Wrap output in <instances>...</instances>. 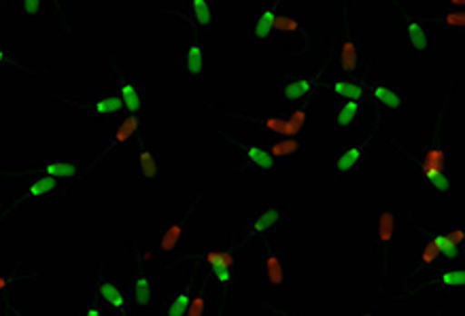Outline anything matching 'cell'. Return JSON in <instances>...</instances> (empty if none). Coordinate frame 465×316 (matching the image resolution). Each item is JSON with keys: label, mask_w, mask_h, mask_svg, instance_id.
I'll return each mask as SVG.
<instances>
[{"label": "cell", "mask_w": 465, "mask_h": 316, "mask_svg": "<svg viewBox=\"0 0 465 316\" xmlns=\"http://www.w3.org/2000/svg\"><path fill=\"white\" fill-rule=\"evenodd\" d=\"M452 92H455V84H450L444 103L433 115L431 132L423 143L411 144L401 138H389V144L393 153L408 166V176L414 187L420 189L427 198L459 204L463 198L461 173L455 166V147L442 138V125Z\"/></svg>", "instance_id": "6da1fadb"}, {"label": "cell", "mask_w": 465, "mask_h": 316, "mask_svg": "<svg viewBox=\"0 0 465 316\" xmlns=\"http://www.w3.org/2000/svg\"><path fill=\"white\" fill-rule=\"evenodd\" d=\"M363 85L368 90L370 119L374 125L406 119L411 113V90L400 84L391 73L374 71V58L370 55L366 64H361Z\"/></svg>", "instance_id": "7a4b0ae2"}, {"label": "cell", "mask_w": 465, "mask_h": 316, "mask_svg": "<svg viewBox=\"0 0 465 316\" xmlns=\"http://www.w3.org/2000/svg\"><path fill=\"white\" fill-rule=\"evenodd\" d=\"M312 103L292 106V109H279L268 113H247V111H232L222 106H206L215 111L217 115L236 119V122L247 123L251 130L260 138H285V136H302L306 123L308 109Z\"/></svg>", "instance_id": "3957f363"}, {"label": "cell", "mask_w": 465, "mask_h": 316, "mask_svg": "<svg viewBox=\"0 0 465 316\" xmlns=\"http://www.w3.org/2000/svg\"><path fill=\"white\" fill-rule=\"evenodd\" d=\"M132 160V176H134L136 185H160L171 187L173 181V160L168 157L155 138L153 122L143 130V134L136 138L128 151Z\"/></svg>", "instance_id": "277c9868"}, {"label": "cell", "mask_w": 465, "mask_h": 316, "mask_svg": "<svg viewBox=\"0 0 465 316\" xmlns=\"http://www.w3.org/2000/svg\"><path fill=\"white\" fill-rule=\"evenodd\" d=\"M374 149L376 136L372 132L351 138V141L344 143V147L341 151H336L334 155H330L328 160H325L330 181L341 183V185L355 183L361 174H366L368 170L374 166Z\"/></svg>", "instance_id": "5b68a950"}, {"label": "cell", "mask_w": 465, "mask_h": 316, "mask_svg": "<svg viewBox=\"0 0 465 316\" xmlns=\"http://www.w3.org/2000/svg\"><path fill=\"white\" fill-rule=\"evenodd\" d=\"M328 66L295 68L282 71L274 77V103L279 109H292L306 103L322 100V81L328 73Z\"/></svg>", "instance_id": "8992f818"}, {"label": "cell", "mask_w": 465, "mask_h": 316, "mask_svg": "<svg viewBox=\"0 0 465 316\" xmlns=\"http://www.w3.org/2000/svg\"><path fill=\"white\" fill-rule=\"evenodd\" d=\"M289 225H292V208L287 204H279V202H272V204H266L257 208L249 214V219L244 221L242 233L238 238L242 240L244 244L251 242V240H276L285 238L289 233Z\"/></svg>", "instance_id": "52a82bcc"}, {"label": "cell", "mask_w": 465, "mask_h": 316, "mask_svg": "<svg viewBox=\"0 0 465 316\" xmlns=\"http://www.w3.org/2000/svg\"><path fill=\"white\" fill-rule=\"evenodd\" d=\"M465 284V272L461 265H440L412 278V287L395 297V301H420L430 291H446V293H461Z\"/></svg>", "instance_id": "ba28073f"}, {"label": "cell", "mask_w": 465, "mask_h": 316, "mask_svg": "<svg viewBox=\"0 0 465 316\" xmlns=\"http://www.w3.org/2000/svg\"><path fill=\"white\" fill-rule=\"evenodd\" d=\"M151 115H153V111L136 113V115L125 113V115L113 119L111 128L104 136V147H103V151H100V155L94 157L92 166H96V163H100L111 155L128 153V151L132 149V144L136 143V138L143 134V130L147 128L151 122H153Z\"/></svg>", "instance_id": "9c48e42d"}, {"label": "cell", "mask_w": 465, "mask_h": 316, "mask_svg": "<svg viewBox=\"0 0 465 316\" xmlns=\"http://www.w3.org/2000/svg\"><path fill=\"white\" fill-rule=\"evenodd\" d=\"M68 192H71V187L64 183L55 181L52 176L30 173L17 185L14 202H11L9 211H5V217H11L24 204H55V202L64 200Z\"/></svg>", "instance_id": "30bf717a"}, {"label": "cell", "mask_w": 465, "mask_h": 316, "mask_svg": "<svg viewBox=\"0 0 465 316\" xmlns=\"http://www.w3.org/2000/svg\"><path fill=\"white\" fill-rule=\"evenodd\" d=\"M351 5L342 3V30L338 36H331L330 58L336 62L338 74L344 77H360L361 73V43L357 36L349 14Z\"/></svg>", "instance_id": "8fae6325"}, {"label": "cell", "mask_w": 465, "mask_h": 316, "mask_svg": "<svg viewBox=\"0 0 465 316\" xmlns=\"http://www.w3.org/2000/svg\"><path fill=\"white\" fill-rule=\"evenodd\" d=\"M92 300L104 310V316H134L128 284L115 274H109L103 265H98L92 278Z\"/></svg>", "instance_id": "7c38bea8"}, {"label": "cell", "mask_w": 465, "mask_h": 316, "mask_svg": "<svg viewBox=\"0 0 465 316\" xmlns=\"http://www.w3.org/2000/svg\"><path fill=\"white\" fill-rule=\"evenodd\" d=\"M104 64L113 81L111 87L119 94V98H122L125 113L136 115V113L153 111V96H151V90L147 85H143L132 73L119 68L111 54H104Z\"/></svg>", "instance_id": "4fadbf2b"}, {"label": "cell", "mask_w": 465, "mask_h": 316, "mask_svg": "<svg viewBox=\"0 0 465 316\" xmlns=\"http://www.w3.org/2000/svg\"><path fill=\"white\" fill-rule=\"evenodd\" d=\"M54 100H58L60 104L73 106L81 115L103 119V122H113V119L125 115L122 98H119V94L113 87L92 90L85 96H62V94H58V96H54Z\"/></svg>", "instance_id": "5bb4252c"}, {"label": "cell", "mask_w": 465, "mask_h": 316, "mask_svg": "<svg viewBox=\"0 0 465 316\" xmlns=\"http://www.w3.org/2000/svg\"><path fill=\"white\" fill-rule=\"evenodd\" d=\"M215 132H219L223 141L236 151V155H238L236 176L272 173V170H285V166H281V163L268 153V149L263 147L260 141H247V138L230 136L228 132L217 128V125H215Z\"/></svg>", "instance_id": "9a60e30c"}, {"label": "cell", "mask_w": 465, "mask_h": 316, "mask_svg": "<svg viewBox=\"0 0 465 316\" xmlns=\"http://www.w3.org/2000/svg\"><path fill=\"white\" fill-rule=\"evenodd\" d=\"M173 79L177 85H203L206 81V47L196 35H187L183 47L173 62Z\"/></svg>", "instance_id": "2e32d148"}, {"label": "cell", "mask_w": 465, "mask_h": 316, "mask_svg": "<svg viewBox=\"0 0 465 316\" xmlns=\"http://www.w3.org/2000/svg\"><path fill=\"white\" fill-rule=\"evenodd\" d=\"M92 162H81L77 157L66 153H43L33 166L30 173L52 176V179L64 183L68 187H77L92 174Z\"/></svg>", "instance_id": "e0dca14e"}, {"label": "cell", "mask_w": 465, "mask_h": 316, "mask_svg": "<svg viewBox=\"0 0 465 316\" xmlns=\"http://www.w3.org/2000/svg\"><path fill=\"white\" fill-rule=\"evenodd\" d=\"M282 5L285 3H281V0H263V3H260L253 11H251L247 20L241 24L244 45L260 49L272 45V41L276 39L274 22Z\"/></svg>", "instance_id": "ac0fdd59"}, {"label": "cell", "mask_w": 465, "mask_h": 316, "mask_svg": "<svg viewBox=\"0 0 465 316\" xmlns=\"http://www.w3.org/2000/svg\"><path fill=\"white\" fill-rule=\"evenodd\" d=\"M408 223L414 227V233L417 236H423L433 242L442 252L444 263L455 262V259L461 257L463 252V242H465V232L461 225L457 223H419L417 219L412 217L411 212H406Z\"/></svg>", "instance_id": "d6986e66"}, {"label": "cell", "mask_w": 465, "mask_h": 316, "mask_svg": "<svg viewBox=\"0 0 465 316\" xmlns=\"http://www.w3.org/2000/svg\"><path fill=\"white\" fill-rule=\"evenodd\" d=\"M366 104L355 100H330L325 111V134L351 141L360 134V125Z\"/></svg>", "instance_id": "ffe728a7"}, {"label": "cell", "mask_w": 465, "mask_h": 316, "mask_svg": "<svg viewBox=\"0 0 465 316\" xmlns=\"http://www.w3.org/2000/svg\"><path fill=\"white\" fill-rule=\"evenodd\" d=\"M200 202H203V193H198L196 198L192 200V204L185 208L181 217L162 221V223L155 225V233H158V236H155V246H158L160 252H164V255H174V252H179L187 244L190 223L192 219L196 217Z\"/></svg>", "instance_id": "44dd1931"}, {"label": "cell", "mask_w": 465, "mask_h": 316, "mask_svg": "<svg viewBox=\"0 0 465 316\" xmlns=\"http://www.w3.org/2000/svg\"><path fill=\"white\" fill-rule=\"evenodd\" d=\"M398 9H401L398 30L401 36V43L412 55H427L431 54V22L430 17L414 14V11L406 9L404 3H398Z\"/></svg>", "instance_id": "7402d4cb"}, {"label": "cell", "mask_w": 465, "mask_h": 316, "mask_svg": "<svg viewBox=\"0 0 465 316\" xmlns=\"http://www.w3.org/2000/svg\"><path fill=\"white\" fill-rule=\"evenodd\" d=\"M400 219L401 214L393 208L381 206L374 212V249L381 255V281L385 284L389 276V257H391V249L398 240L400 232Z\"/></svg>", "instance_id": "603a6c76"}, {"label": "cell", "mask_w": 465, "mask_h": 316, "mask_svg": "<svg viewBox=\"0 0 465 316\" xmlns=\"http://www.w3.org/2000/svg\"><path fill=\"white\" fill-rule=\"evenodd\" d=\"M219 9H222V5L217 0H192V3H185L183 7L164 11L183 20L190 26V33L204 41L217 26Z\"/></svg>", "instance_id": "cb8c5ba5"}, {"label": "cell", "mask_w": 465, "mask_h": 316, "mask_svg": "<svg viewBox=\"0 0 465 316\" xmlns=\"http://www.w3.org/2000/svg\"><path fill=\"white\" fill-rule=\"evenodd\" d=\"M257 270H260V282L268 284L270 289H282L292 281V276H289L287 251L276 246L274 240H263L262 242Z\"/></svg>", "instance_id": "d4e9b609"}, {"label": "cell", "mask_w": 465, "mask_h": 316, "mask_svg": "<svg viewBox=\"0 0 465 316\" xmlns=\"http://www.w3.org/2000/svg\"><path fill=\"white\" fill-rule=\"evenodd\" d=\"M274 35L276 36H287L293 41V55H308L315 49V41H312L311 28H308L306 20L298 14L289 11V5L285 3L276 15L274 22Z\"/></svg>", "instance_id": "484cf974"}, {"label": "cell", "mask_w": 465, "mask_h": 316, "mask_svg": "<svg viewBox=\"0 0 465 316\" xmlns=\"http://www.w3.org/2000/svg\"><path fill=\"white\" fill-rule=\"evenodd\" d=\"M244 246L247 244H244L238 236H234L223 244L204 246V249L193 252L192 257L181 259V262H177V263L190 262L193 268H236L238 255H241Z\"/></svg>", "instance_id": "4316f807"}, {"label": "cell", "mask_w": 465, "mask_h": 316, "mask_svg": "<svg viewBox=\"0 0 465 316\" xmlns=\"http://www.w3.org/2000/svg\"><path fill=\"white\" fill-rule=\"evenodd\" d=\"M322 100H355V103L368 104V90L360 77H344V74L325 73L322 81Z\"/></svg>", "instance_id": "83f0119b"}, {"label": "cell", "mask_w": 465, "mask_h": 316, "mask_svg": "<svg viewBox=\"0 0 465 316\" xmlns=\"http://www.w3.org/2000/svg\"><path fill=\"white\" fill-rule=\"evenodd\" d=\"M128 297L132 303V310L136 312H144V310H151L155 303V281L151 276L147 263H141L128 282Z\"/></svg>", "instance_id": "f1b7e54d"}, {"label": "cell", "mask_w": 465, "mask_h": 316, "mask_svg": "<svg viewBox=\"0 0 465 316\" xmlns=\"http://www.w3.org/2000/svg\"><path fill=\"white\" fill-rule=\"evenodd\" d=\"M260 143L268 149V153L274 157L281 166L289 170L306 153V141L302 136H285V138H260Z\"/></svg>", "instance_id": "f546056e"}, {"label": "cell", "mask_w": 465, "mask_h": 316, "mask_svg": "<svg viewBox=\"0 0 465 316\" xmlns=\"http://www.w3.org/2000/svg\"><path fill=\"white\" fill-rule=\"evenodd\" d=\"M440 265H446V263L438 246L430 242L427 238L414 233V255H412V272H411L412 278L423 274L427 270L440 268Z\"/></svg>", "instance_id": "4dcf8cb0"}, {"label": "cell", "mask_w": 465, "mask_h": 316, "mask_svg": "<svg viewBox=\"0 0 465 316\" xmlns=\"http://www.w3.org/2000/svg\"><path fill=\"white\" fill-rule=\"evenodd\" d=\"M192 297L190 306H187L185 316H209L211 314V303H213V287L200 272L192 270Z\"/></svg>", "instance_id": "1f68e13d"}, {"label": "cell", "mask_w": 465, "mask_h": 316, "mask_svg": "<svg viewBox=\"0 0 465 316\" xmlns=\"http://www.w3.org/2000/svg\"><path fill=\"white\" fill-rule=\"evenodd\" d=\"M444 11L438 17H430L431 26H436L442 35H459L465 24V3L463 0H449L442 5Z\"/></svg>", "instance_id": "d6a6232c"}, {"label": "cell", "mask_w": 465, "mask_h": 316, "mask_svg": "<svg viewBox=\"0 0 465 316\" xmlns=\"http://www.w3.org/2000/svg\"><path fill=\"white\" fill-rule=\"evenodd\" d=\"M0 7H11L24 17H45L58 15V11H66L68 5L62 0H15V3H0Z\"/></svg>", "instance_id": "836d02e7"}, {"label": "cell", "mask_w": 465, "mask_h": 316, "mask_svg": "<svg viewBox=\"0 0 465 316\" xmlns=\"http://www.w3.org/2000/svg\"><path fill=\"white\" fill-rule=\"evenodd\" d=\"M211 284H217L223 291V297L228 300L230 291L236 287L238 282V270L236 268H196Z\"/></svg>", "instance_id": "e575fe53"}, {"label": "cell", "mask_w": 465, "mask_h": 316, "mask_svg": "<svg viewBox=\"0 0 465 316\" xmlns=\"http://www.w3.org/2000/svg\"><path fill=\"white\" fill-rule=\"evenodd\" d=\"M190 297H192V284L187 282L183 289L174 291L164 300L160 308V316H185L187 306H190Z\"/></svg>", "instance_id": "d590c367"}, {"label": "cell", "mask_w": 465, "mask_h": 316, "mask_svg": "<svg viewBox=\"0 0 465 316\" xmlns=\"http://www.w3.org/2000/svg\"><path fill=\"white\" fill-rule=\"evenodd\" d=\"M36 278L39 276L24 272V263L17 259V262L14 263V268H9L7 272H3V274H0V300H7V293L15 287V284L33 282V281H36Z\"/></svg>", "instance_id": "8d00e7d4"}, {"label": "cell", "mask_w": 465, "mask_h": 316, "mask_svg": "<svg viewBox=\"0 0 465 316\" xmlns=\"http://www.w3.org/2000/svg\"><path fill=\"white\" fill-rule=\"evenodd\" d=\"M0 68H11V71L30 74V77H36V74H39V71H35V68L24 64L22 60H17L15 55L3 45V43H0Z\"/></svg>", "instance_id": "74e56055"}, {"label": "cell", "mask_w": 465, "mask_h": 316, "mask_svg": "<svg viewBox=\"0 0 465 316\" xmlns=\"http://www.w3.org/2000/svg\"><path fill=\"white\" fill-rule=\"evenodd\" d=\"M262 310L268 316H308V314H302V312H289V310L276 308L274 303H270V301H262Z\"/></svg>", "instance_id": "f35d334b"}, {"label": "cell", "mask_w": 465, "mask_h": 316, "mask_svg": "<svg viewBox=\"0 0 465 316\" xmlns=\"http://www.w3.org/2000/svg\"><path fill=\"white\" fill-rule=\"evenodd\" d=\"M79 316H104V310L100 308L98 303L90 297V301H87L85 306L79 310Z\"/></svg>", "instance_id": "ab89813d"}, {"label": "cell", "mask_w": 465, "mask_h": 316, "mask_svg": "<svg viewBox=\"0 0 465 316\" xmlns=\"http://www.w3.org/2000/svg\"><path fill=\"white\" fill-rule=\"evenodd\" d=\"M355 316H376V310L372 303H368V306H363L361 310H357Z\"/></svg>", "instance_id": "60d3db41"}, {"label": "cell", "mask_w": 465, "mask_h": 316, "mask_svg": "<svg viewBox=\"0 0 465 316\" xmlns=\"http://www.w3.org/2000/svg\"><path fill=\"white\" fill-rule=\"evenodd\" d=\"M11 316H39V314H35V312H28V310L14 308V310H11Z\"/></svg>", "instance_id": "b9f144b4"}, {"label": "cell", "mask_w": 465, "mask_h": 316, "mask_svg": "<svg viewBox=\"0 0 465 316\" xmlns=\"http://www.w3.org/2000/svg\"><path fill=\"white\" fill-rule=\"evenodd\" d=\"M5 176H7V173H5V170L0 168V179H5Z\"/></svg>", "instance_id": "7bdbcfd3"}]
</instances>
